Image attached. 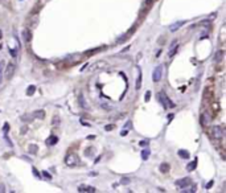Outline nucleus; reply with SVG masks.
<instances>
[{
    "mask_svg": "<svg viewBox=\"0 0 226 193\" xmlns=\"http://www.w3.org/2000/svg\"><path fill=\"white\" fill-rule=\"evenodd\" d=\"M175 45H177V40H175V41H173V42H172V44H171V48H173V46H175Z\"/></svg>",
    "mask_w": 226,
    "mask_h": 193,
    "instance_id": "obj_39",
    "label": "nucleus"
},
{
    "mask_svg": "<svg viewBox=\"0 0 226 193\" xmlns=\"http://www.w3.org/2000/svg\"><path fill=\"white\" fill-rule=\"evenodd\" d=\"M196 165H197V159L194 161H192V163H189L188 164V168H186V169H188L189 172H192V171H194V169H196Z\"/></svg>",
    "mask_w": 226,
    "mask_h": 193,
    "instance_id": "obj_17",
    "label": "nucleus"
},
{
    "mask_svg": "<svg viewBox=\"0 0 226 193\" xmlns=\"http://www.w3.org/2000/svg\"><path fill=\"white\" fill-rule=\"evenodd\" d=\"M0 37H1V30H0Z\"/></svg>",
    "mask_w": 226,
    "mask_h": 193,
    "instance_id": "obj_41",
    "label": "nucleus"
},
{
    "mask_svg": "<svg viewBox=\"0 0 226 193\" xmlns=\"http://www.w3.org/2000/svg\"><path fill=\"white\" fill-rule=\"evenodd\" d=\"M130 183V178H127V177H124L120 180V184H128Z\"/></svg>",
    "mask_w": 226,
    "mask_h": 193,
    "instance_id": "obj_34",
    "label": "nucleus"
},
{
    "mask_svg": "<svg viewBox=\"0 0 226 193\" xmlns=\"http://www.w3.org/2000/svg\"><path fill=\"white\" fill-rule=\"evenodd\" d=\"M0 192H5V186L4 185H0Z\"/></svg>",
    "mask_w": 226,
    "mask_h": 193,
    "instance_id": "obj_38",
    "label": "nucleus"
},
{
    "mask_svg": "<svg viewBox=\"0 0 226 193\" xmlns=\"http://www.w3.org/2000/svg\"><path fill=\"white\" fill-rule=\"evenodd\" d=\"M210 122H212V118H210V115H209V112L208 111L202 112V116H201L202 126H209V124H210Z\"/></svg>",
    "mask_w": 226,
    "mask_h": 193,
    "instance_id": "obj_9",
    "label": "nucleus"
},
{
    "mask_svg": "<svg viewBox=\"0 0 226 193\" xmlns=\"http://www.w3.org/2000/svg\"><path fill=\"white\" fill-rule=\"evenodd\" d=\"M21 36H22V40H24L25 42H30V41H32V32H30L29 28H25V29L22 30Z\"/></svg>",
    "mask_w": 226,
    "mask_h": 193,
    "instance_id": "obj_7",
    "label": "nucleus"
},
{
    "mask_svg": "<svg viewBox=\"0 0 226 193\" xmlns=\"http://www.w3.org/2000/svg\"><path fill=\"white\" fill-rule=\"evenodd\" d=\"M177 155H179L181 159H189V157H191V154H189L186 149H179Z\"/></svg>",
    "mask_w": 226,
    "mask_h": 193,
    "instance_id": "obj_13",
    "label": "nucleus"
},
{
    "mask_svg": "<svg viewBox=\"0 0 226 193\" xmlns=\"http://www.w3.org/2000/svg\"><path fill=\"white\" fill-rule=\"evenodd\" d=\"M8 130H9V126H8V123H5V126L3 127V132H4V134H7Z\"/></svg>",
    "mask_w": 226,
    "mask_h": 193,
    "instance_id": "obj_30",
    "label": "nucleus"
},
{
    "mask_svg": "<svg viewBox=\"0 0 226 193\" xmlns=\"http://www.w3.org/2000/svg\"><path fill=\"white\" fill-rule=\"evenodd\" d=\"M214 62L216 64H221L222 62V59H224V49H219V50H217L216 52V54H214Z\"/></svg>",
    "mask_w": 226,
    "mask_h": 193,
    "instance_id": "obj_10",
    "label": "nucleus"
},
{
    "mask_svg": "<svg viewBox=\"0 0 226 193\" xmlns=\"http://www.w3.org/2000/svg\"><path fill=\"white\" fill-rule=\"evenodd\" d=\"M21 120H24V122H30V120H32V116H29V115H22V116H21Z\"/></svg>",
    "mask_w": 226,
    "mask_h": 193,
    "instance_id": "obj_27",
    "label": "nucleus"
},
{
    "mask_svg": "<svg viewBox=\"0 0 226 193\" xmlns=\"http://www.w3.org/2000/svg\"><path fill=\"white\" fill-rule=\"evenodd\" d=\"M78 99H80V104H81V107H82V109H87V104H86V102H85V99H83V95H82V94L78 95Z\"/></svg>",
    "mask_w": 226,
    "mask_h": 193,
    "instance_id": "obj_20",
    "label": "nucleus"
},
{
    "mask_svg": "<svg viewBox=\"0 0 226 193\" xmlns=\"http://www.w3.org/2000/svg\"><path fill=\"white\" fill-rule=\"evenodd\" d=\"M0 1H4V0H0ZM5 1H7V0H5Z\"/></svg>",
    "mask_w": 226,
    "mask_h": 193,
    "instance_id": "obj_43",
    "label": "nucleus"
},
{
    "mask_svg": "<svg viewBox=\"0 0 226 193\" xmlns=\"http://www.w3.org/2000/svg\"><path fill=\"white\" fill-rule=\"evenodd\" d=\"M52 124H53V126H58V124H60V118H58L57 115H54V116H53Z\"/></svg>",
    "mask_w": 226,
    "mask_h": 193,
    "instance_id": "obj_24",
    "label": "nucleus"
},
{
    "mask_svg": "<svg viewBox=\"0 0 226 193\" xmlns=\"http://www.w3.org/2000/svg\"><path fill=\"white\" fill-rule=\"evenodd\" d=\"M162 75H163V65H157L155 67L154 73H152V81L154 82H159L162 79Z\"/></svg>",
    "mask_w": 226,
    "mask_h": 193,
    "instance_id": "obj_4",
    "label": "nucleus"
},
{
    "mask_svg": "<svg viewBox=\"0 0 226 193\" xmlns=\"http://www.w3.org/2000/svg\"><path fill=\"white\" fill-rule=\"evenodd\" d=\"M180 191L184 192V193H194V192L197 191V189H196V185H192V186L188 185V186H185V188H181Z\"/></svg>",
    "mask_w": 226,
    "mask_h": 193,
    "instance_id": "obj_14",
    "label": "nucleus"
},
{
    "mask_svg": "<svg viewBox=\"0 0 226 193\" xmlns=\"http://www.w3.org/2000/svg\"><path fill=\"white\" fill-rule=\"evenodd\" d=\"M57 143H58V138L56 135H52V136H49V138L46 139L48 146H54V144H57Z\"/></svg>",
    "mask_w": 226,
    "mask_h": 193,
    "instance_id": "obj_11",
    "label": "nucleus"
},
{
    "mask_svg": "<svg viewBox=\"0 0 226 193\" xmlns=\"http://www.w3.org/2000/svg\"><path fill=\"white\" fill-rule=\"evenodd\" d=\"M37 146H33V144H32V146H29V152H30V154H36V152H37Z\"/></svg>",
    "mask_w": 226,
    "mask_h": 193,
    "instance_id": "obj_26",
    "label": "nucleus"
},
{
    "mask_svg": "<svg viewBox=\"0 0 226 193\" xmlns=\"http://www.w3.org/2000/svg\"><path fill=\"white\" fill-rule=\"evenodd\" d=\"M225 135V131L221 126H213L212 127V138L216 140H221Z\"/></svg>",
    "mask_w": 226,
    "mask_h": 193,
    "instance_id": "obj_3",
    "label": "nucleus"
},
{
    "mask_svg": "<svg viewBox=\"0 0 226 193\" xmlns=\"http://www.w3.org/2000/svg\"><path fill=\"white\" fill-rule=\"evenodd\" d=\"M176 186L177 188H185V186H188V185H191L192 184V180H191V177H184V178H180V180H176Z\"/></svg>",
    "mask_w": 226,
    "mask_h": 193,
    "instance_id": "obj_5",
    "label": "nucleus"
},
{
    "mask_svg": "<svg viewBox=\"0 0 226 193\" xmlns=\"http://www.w3.org/2000/svg\"><path fill=\"white\" fill-rule=\"evenodd\" d=\"M149 99H151V91H147V93H146V96H144V101L148 102Z\"/></svg>",
    "mask_w": 226,
    "mask_h": 193,
    "instance_id": "obj_29",
    "label": "nucleus"
},
{
    "mask_svg": "<svg viewBox=\"0 0 226 193\" xmlns=\"http://www.w3.org/2000/svg\"><path fill=\"white\" fill-rule=\"evenodd\" d=\"M32 172H33V175H35V176H36V177H37V178H41V175H40V172H38V171H37V169H36V168H32Z\"/></svg>",
    "mask_w": 226,
    "mask_h": 193,
    "instance_id": "obj_28",
    "label": "nucleus"
},
{
    "mask_svg": "<svg viewBox=\"0 0 226 193\" xmlns=\"http://www.w3.org/2000/svg\"><path fill=\"white\" fill-rule=\"evenodd\" d=\"M139 146H140V147H147V146H148V141H147V140L140 141V143H139Z\"/></svg>",
    "mask_w": 226,
    "mask_h": 193,
    "instance_id": "obj_33",
    "label": "nucleus"
},
{
    "mask_svg": "<svg viewBox=\"0 0 226 193\" xmlns=\"http://www.w3.org/2000/svg\"><path fill=\"white\" fill-rule=\"evenodd\" d=\"M142 159L143 160H148V157H149V149L148 148H146V149H143L142 151Z\"/></svg>",
    "mask_w": 226,
    "mask_h": 193,
    "instance_id": "obj_18",
    "label": "nucleus"
},
{
    "mask_svg": "<svg viewBox=\"0 0 226 193\" xmlns=\"http://www.w3.org/2000/svg\"><path fill=\"white\" fill-rule=\"evenodd\" d=\"M177 49H179V46H177V45H175V48H171V52H169V57H173V56L176 54Z\"/></svg>",
    "mask_w": 226,
    "mask_h": 193,
    "instance_id": "obj_23",
    "label": "nucleus"
},
{
    "mask_svg": "<svg viewBox=\"0 0 226 193\" xmlns=\"http://www.w3.org/2000/svg\"><path fill=\"white\" fill-rule=\"evenodd\" d=\"M15 64L13 62H9V64L7 65V69H5V77H7L8 79H11L12 78V75H13V73H15Z\"/></svg>",
    "mask_w": 226,
    "mask_h": 193,
    "instance_id": "obj_6",
    "label": "nucleus"
},
{
    "mask_svg": "<svg viewBox=\"0 0 226 193\" xmlns=\"http://www.w3.org/2000/svg\"><path fill=\"white\" fill-rule=\"evenodd\" d=\"M140 83H142V73L139 74V77H138V79H136V90H139L140 89Z\"/></svg>",
    "mask_w": 226,
    "mask_h": 193,
    "instance_id": "obj_25",
    "label": "nucleus"
},
{
    "mask_svg": "<svg viewBox=\"0 0 226 193\" xmlns=\"http://www.w3.org/2000/svg\"><path fill=\"white\" fill-rule=\"evenodd\" d=\"M155 3V0H146V7H149V5H152Z\"/></svg>",
    "mask_w": 226,
    "mask_h": 193,
    "instance_id": "obj_32",
    "label": "nucleus"
},
{
    "mask_svg": "<svg viewBox=\"0 0 226 193\" xmlns=\"http://www.w3.org/2000/svg\"><path fill=\"white\" fill-rule=\"evenodd\" d=\"M127 135V130H124V131H122V134H120V136H126Z\"/></svg>",
    "mask_w": 226,
    "mask_h": 193,
    "instance_id": "obj_40",
    "label": "nucleus"
},
{
    "mask_svg": "<svg viewBox=\"0 0 226 193\" xmlns=\"http://www.w3.org/2000/svg\"><path fill=\"white\" fill-rule=\"evenodd\" d=\"M183 25H184V21H177V22H175L173 25H171L169 30H171V32H176V30H179V28L183 27Z\"/></svg>",
    "mask_w": 226,
    "mask_h": 193,
    "instance_id": "obj_12",
    "label": "nucleus"
},
{
    "mask_svg": "<svg viewBox=\"0 0 226 193\" xmlns=\"http://www.w3.org/2000/svg\"><path fill=\"white\" fill-rule=\"evenodd\" d=\"M0 82H1V75H0Z\"/></svg>",
    "mask_w": 226,
    "mask_h": 193,
    "instance_id": "obj_42",
    "label": "nucleus"
},
{
    "mask_svg": "<svg viewBox=\"0 0 226 193\" xmlns=\"http://www.w3.org/2000/svg\"><path fill=\"white\" fill-rule=\"evenodd\" d=\"M169 169H171V167H169V164H167V163H163L162 165H160V172H163V173L169 172Z\"/></svg>",
    "mask_w": 226,
    "mask_h": 193,
    "instance_id": "obj_16",
    "label": "nucleus"
},
{
    "mask_svg": "<svg viewBox=\"0 0 226 193\" xmlns=\"http://www.w3.org/2000/svg\"><path fill=\"white\" fill-rule=\"evenodd\" d=\"M157 98H159L160 103L163 104V107H164V109H173V107H175V103L171 101V99H169V96L167 95L164 91H160L159 95H157Z\"/></svg>",
    "mask_w": 226,
    "mask_h": 193,
    "instance_id": "obj_1",
    "label": "nucleus"
},
{
    "mask_svg": "<svg viewBox=\"0 0 226 193\" xmlns=\"http://www.w3.org/2000/svg\"><path fill=\"white\" fill-rule=\"evenodd\" d=\"M78 192H87V193H94L97 192V189L94 188V186H90V185H80L77 188Z\"/></svg>",
    "mask_w": 226,
    "mask_h": 193,
    "instance_id": "obj_8",
    "label": "nucleus"
},
{
    "mask_svg": "<svg viewBox=\"0 0 226 193\" xmlns=\"http://www.w3.org/2000/svg\"><path fill=\"white\" fill-rule=\"evenodd\" d=\"M9 53L13 58H16L17 57V48H15V49H13V48H9Z\"/></svg>",
    "mask_w": 226,
    "mask_h": 193,
    "instance_id": "obj_21",
    "label": "nucleus"
},
{
    "mask_svg": "<svg viewBox=\"0 0 226 193\" xmlns=\"http://www.w3.org/2000/svg\"><path fill=\"white\" fill-rule=\"evenodd\" d=\"M131 120H128V122H127V123H126V128H130V126H131Z\"/></svg>",
    "mask_w": 226,
    "mask_h": 193,
    "instance_id": "obj_36",
    "label": "nucleus"
},
{
    "mask_svg": "<svg viewBox=\"0 0 226 193\" xmlns=\"http://www.w3.org/2000/svg\"><path fill=\"white\" fill-rule=\"evenodd\" d=\"M65 164H66L67 167H70V168L78 165V164H80V157H78V155L66 154V156H65Z\"/></svg>",
    "mask_w": 226,
    "mask_h": 193,
    "instance_id": "obj_2",
    "label": "nucleus"
},
{
    "mask_svg": "<svg viewBox=\"0 0 226 193\" xmlns=\"http://www.w3.org/2000/svg\"><path fill=\"white\" fill-rule=\"evenodd\" d=\"M41 176L45 178V180H48V181H50V180H52V176H50V173H48L46 171H44V172H42Z\"/></svg>",
    "mask_w": 226,
    "mask_h": 193,
    "instance_id": "obj_22",
    "label": "nucleus"
},
{
    "mask_svg": "<svg viewBox=\"0 0 226 193\" xmlns=\"http://www.w3.org/2000/svg\"><path fill=\"white\" fill-rule=\"evenodd\" d=\"M36 93V86L35 85H30V86H28V90H27V94L28 95H33Z\"/></svg>",
    "mask_w": 226,
    "mask_h": 193,
    "instance_id": "obj_19",
    "label": "nucleus"
},
{
    "mask_svg": "<svg viewBox=\"0 0 226 193\" xmlns=\"http://www.w3.org/2000/svg\"><path fill=\"white\" fill-rule=\"evenodd\" d=\"M112 128H114V126H106V131H110Z\"/></svg>",
    "mask_w": 226,
    "mask_h": 193,
    "instance_id": "obj_37",
    "label": "nucleus"
},
{
    "mask_svg": "<svg viewBox=\"0 0 226 193\" xmlns=\"http://www.w3.org/2000/svg\"><path fill=\"white\" fill-rule=\"evenodd\" d=\"M33 116H35V118H38V119H44L45 118V111L44 110H37V111L33 112Z\"/></svg>",
    "mask_w": 226,
    "mask_h": 193,
    "instance_id": "obj_15",
    "label": "nucleus"
},
{
    "mask_svg": "<svg viewBox=\"0 0 226 193\" xmlns=\"http://www.w3.org/2000/svg\"><path fill=\"white\" fill-rule=\"evenodd\" d=\"M213 184H214V181H213V180H210L208 184H206V189H210L212 186H213Z\"/></svg>",
    "mask_w": 226,
    "mask_h": 193,
    "instance_id": "obj_31",
    "label": "nucleus"
},
{
    "mask_svg": "<svg viewBox=\"0 0 226 193\" xmlns=\"http://www.w3.org/2000/svg\"><path fill=\"white\" fill-rule=\"evenodd\" d=\"M3 65H4V62L0 61V75H1V73H3Z\"/></svg>",
    "mask_w": 226,
    "mask_h": 193,
    "instance_id": "obj_35",
    "label": "nucleus"
}]
</instances>
